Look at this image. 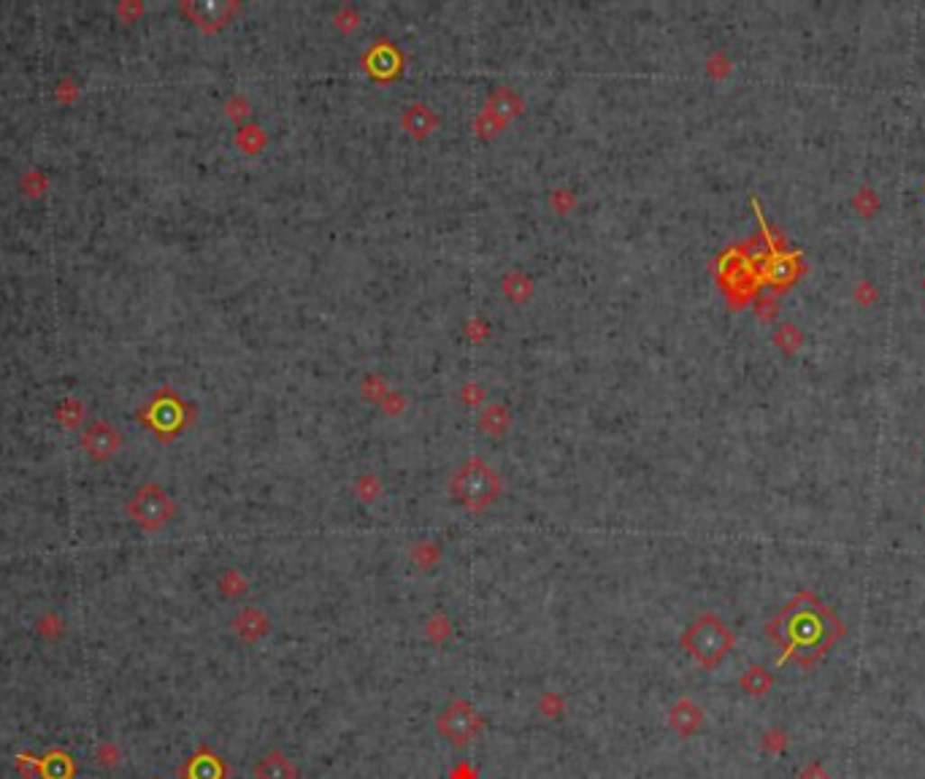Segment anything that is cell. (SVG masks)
I'll list each match as a JSON object with an SVG mask.
<instances>
[{
    "label": "cell",
    "instance_id": "1",
    "mask_svg": "<svg viewBox=\"0 0 925 779\" xmlns=\"http://www.w3.org/2000/svg\"><path fill=\"white\" fill-rule=\"evenodd\" d=\"M682 646L703 668H717L725 660V655L733 649V633L714 614H701L682 633Z\"/></svg>",
    "mask_w": 925,
    "mask_h": 779
},
{
    "label": "cell",
    "instance_id": "2",
    "mask_svg": "<svg viewBox=\"0 0 925 779\" xmlns=\"http://www.w3.org/2000/svg\"><path fill=\"white\" fill-rule=\"evenodd\" d=\"M452 495L457 503H462L465 509H484L498 498V476L492 468H487L479 460H471L468 465H462L457 471V476L452 479Z\"/></svg>",
    "mask_w": 925,
    "mask_h": 779
},
{
    "label": "cell",
    "instance_id": "3",
    "mask_svg": "<svg viewBox=\"0 0 925 779\" xmlns=\"http://www.w3.org/2000/svg\"><path fill=\"white\" fill-rule=\"evenodd\" d=\"M481 728H484V719H481V714L473 709V703H471L468 698H454V701H449V703L438 711V717H435V730H438V736H444V738H446L452 747H457V749L473 744L476 736L481 733Z\"/></svg>",
    "mask_w": 925,
    "mask_h": 779
},
{
    "label": "cell",
    "instance_id": "4",
    "mask_svg": "<svg viewBox=\"0 0 925 779\" xmlns=\"http://www.w3.org/2000/svg\"><path fill=\"white\" fill-rule=\"evenodd\" d=\"M701 725H703V711H701V706H695L690 698L673 701V706L668 709V728H671L673 733H679L682 738H690Z\"/></svg>",
    "mask_w": 925,
    "mask_h": 779
},
{
    "label": "cell",
    "instance_id": "5",
    "mask_svg": "<svg viewBox=\"0 0 925 779\" xmlns=\"http://www.w3.org/2000/svg\"><path fill=\"white\" fill-rule=\"evenodd\" d=\"M298 776H300L298 765L281 749H268L254 765V779H298Z\"/></svg>",
    "mask_w": 925,
    "mask_h": 779
},
{
    "label": "cell",
    "instance_id": "6",
    "mask_svg": "<svg viewBox=\"0 0 925 779\" xmlns=\"http://www.w3.org/2000/svg\"><path fill=\"white\" fill-rule=\"evenodd\" d=\"M224 776H227V765H222V760L208 747L197 749V755L184 768V779H224Z\"/></svg>",
    "mask_w": 925,
    "mask_h": 779
},
{
    "label": "cell",
    "instance_id": "7",
    "mask_svg": "<svg viewBox=\"0 0 925 779\" xmlns=\"http://www.w3.org/2000/svg\"><path fill=\"white\" fill-rule=\"evenodd\" d=\"M233 628H235V633H238L241 638L254 641V638H260V636L268 630V622H265L262 614H257V611H243V614L233 622Z\"/></svg>",
    "mask_w": 925,
    "mask_h": 779
},
{
    "label": "cell",
    "instance_id": "8",
    "mask_svg": "<svg viewBox=\"0 0 925 779\" xmlns=\"http://www.w3.org/2000/svg\"><path fill=\"white\" fill-rule=\"evenodd\" d=\"M768 684H771V676H768L760 665L749 668V671L741 676V687H744L749 695H763V692L768 690Z\"/></svg>",
    "mask_w": 925,
    "mask_h": 779
},
{
    "label": "cell",
    "instance_id": "9",
    "mask_svg": "<svg viewBox=\"0 0 925 779\" xmlns=\"http://www.w3.org/2000/svg\"><path fill=\"white\" fill-rule=\"evenodd\" d=\"M538 709H541V714H546V717H560V711H563V698H560L557 692H544L541 701H538Z\"/></svg>",
    "mask_w": 925,
    "mask_h": 779
}]
</instances>
